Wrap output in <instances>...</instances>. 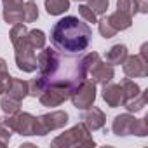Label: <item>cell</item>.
<instances>
[{"mask_svg":"<svg viewBox=\"0 0 148 148\" xmlns=\"http://www.w3.org/2000/svg\"><path fill=\"white\" fill-rule=\"evenodd\" d=\"M70 99H71L73 106L77 110H86V108L92 106L94 101H96V84L92 80L86 79L80 86H77L71 91Z\"/></svg>","mask_w":148,"mask_h":148,"instance_id":"9c48e42d","label":"cell"},{"mask_svg":"<svg viewBox=\"0 0 148 148\" xmlns=\"http://www.w3.org/2000/svg\"><path fill=\"white\" fill-rule=\"evenodd\" d=\"M92 32L89 25L75 16H66L59 19L51 30V42L54 49L66 54H80L91 44Z\"/></svg>","mask_w":148,"mask_h":148,"instance_id":"7a4b0ae2","label":"cell"},{"mask_svg":"<svg viewBox=\"0 0 148 148\" xmlns=\"http://www.w3.org/2000/svg\"><path fill=\"white\" fill-rule=\"evenodd\" d=\"M5 94L18 99V101H23V98L28 96V82L11 77L9 82H7V87H5Z\"/></svg>","mask_w":148,"mask_h":148,"instance_id":"5bb4252c","label":"cell"},{"mask_svg":"<svg viewBox=\"0 0 148 148\" xmlns=\"http://www.w3.org/2000/svg\"><path fill=\"white\" fill-rule=\"evenodd\" d=\"M127 56H129V54H127V47H125L124 44H117V45H113V47L105 54V59H106L108 64L113 66V64H122Z\"/></svg>","mask_w":148,"mask_h":148,"instance_id":"e0dca14e","label":"cell"},{"mask_svg":"<svg viewBox=\"0 0 148 148\" xmlns=\"http://www.w3.org/2000/svg\"><path fill=\"white\" fill-rule=\"evenodd\" d=\"M79 14H80V18H84L87 23H98L96 14H94V11H92L89 5H80V7H79Z\"/></svg>","mask_w":148,"mask_h":148,"instance_id":"83f0119b","label":"cell"},{"mask_svg":"<svg viewBox=\"0 0 148 148\" xmlns=\"http://www.w3.org/2000/svg\"><path fill=\"white\" fill-rule=\"evenodd\" d=\"M70 94H71V89L68 87H63V86H47L44 89V92L38 96L42 106H47V108H54V106H59L61 103H64L66 99H70Z\"/></svg>","mask_w":148,"mask_h":148,"instance_id":"30bf717a","label":"cell"},{"mask_svg":"<svg viewBox=\"0 0 148 148\" xmlns=\"http://www.w3.org/2000/svg\"><path fill=\"white\" fill-rule=\"evenodd\" d=\"M112 131L115 136H131V134H136V136H148V115L143 117V119H134L132 115L129 113H122V115H117L113 119V124H112Z\"/></svg>","mask_w":148,"mask_h":148,"instance_id":"5b68a950","label":"cell"},{"mask_svg":"<svg viewBox=\"0 0 148 148\" xmlns=\"http://www.w3.org/2000/svg\"><path fill=\"white\" fill-rule=\"evenodd\" d=\"M44 89H45V84L37 77V79H33V80H30L28 82V96H33V98H38L42 92H44Z\"/></svg>","mask_w":148,"mask_h":148,"instance_id":"d4e9b609","label":"cell"},{"mask_svg":"<svg viewBox=\"0 0 148 148\" xmlns=\"http://www.w3.org/2000/svg\"><path fill=\"white\" fill-rule=\"evenodd\" d=\"M4 19H5L7 25H18V23H23V7L4 9Z\"/></svg>","mask_w":148,"mask_h":148,"instance_id":"ffe728a7","label":"cell"},{"mask_svg":"<svg viewBox=\"0 0 148 148\" xmlns=\"http://www.w3.org/2000/svg\"><path fill=\"white\" fill-rule=\"evenodd\" d=\"M106 21L110 23V26L115 30V32H122V30H127L131 25H132V16L122 12V11H115L113 14H110L106 18Z\"/></svg>","mask_w":148,"mask_h":148,"instance_id":"2e32d148","label":"cell"},{"mask_svg":"<svg viewBox=\"0 0 148 148\" xmlns=\"http://www.w3.org/2000/svg\"><path fill=\"white\" fill-rule=\"evenodd\" d=\"M108 4L110 0H89V7L94 11V14H105L106 9H108Z\"/></svg>","mask_w":148,"mask_h":148,"instance_id":"484cf974","label":"cell"},{"mask_svg":"<svg viewBox=\"0 0 148 148\" xmlns=\"http://www.w3.org/2000/svg\"><path fill=\"white\" fill-rule=\"evenodd\" d=\"M68 122V113L56 110L40 117H35V127H33V136H45L54 129H61L64 127Z\"/></svg>","mask_w":148,"mask_h":148,"instance_id":"52a82bcc","label":"cell"},{"mask_svg":"<svg viewBox=\"0 0 148 148\" xmlns=\"http://www.w3.org/2000/svg\"><path fill=\"white\" fill-rule=\"evenodd\" d=\"M51 145L54 148H70V146H94L96 143L91 136L89 127L84 122H80L71 129L64 131L63 134H59Z\"/></svg>","mask_w":148,"mask_h":148,"instance_id":"277c9868","label":"cell"},{"mask_svg":"<svg viewBox=\"0 0 148 148\" xmlns=\"http://www.w3.org/2000/svg\"><path fill=\"white\" fill-rule=\"evenodd\" d=\"M11 42L16 49V64L19 70L32 73L37 70V54L28 42V30L23 23H18L11 30Z\"/></svg>","mask_w":148,"mask_h":148,"instance_id":"3957f363","label":"cell"},{"mask_svg":"<svg viewBox=\"0 0 148 148\" xmlns=\"http://www.w3.org/2000/svg\"><path fill=\"white\" fill-rule=\"evenodd\" d=\"M138 5H139V12H143V14L148 12V2L146 0H138Z\"/></svg>","mask_w":148,"mask_h":148,"instance_id":"1f68e13d","label":"cell"},{"mask_svg":"<svg viewBox=\"0 0 148 148\" xmlns=\"http://www.w3.org/2000/svg\"><path fill=\"white\" fill-rule=\"evenodd\" d=\"M38 18V7L33 0H26L23 4V21L25 23H33Z\"/></svg>","mask_w":148,"mask_h":148,"instance_id":"d6986e66","label":"cell"},{"mask_svg":"<svg viewBox=\"0 0 148 148\" xmlns=\"http://www.w3.org/2000/svg\"><path fill=\"white\" fill-rule=\"evenodd\" d=\"M122 64H124V73L131 79L148 75V61H145L139 54L138 56H127Z\"/></svg>","mask_w":148,"mask_h":148,"instance_id":"7c38bea8","label":"cell"},{"mask_svg":"<svg viewBox=\"0 0 148 148\" xmlns=\"http://www.w3.org/2000/svg\"><path fill=\"white\" fill-rule=\"evenodd\" d=\"M0 122L5 124L11 131L21 134V136H33V127H35V117L26 113V112H16L9 113L7 117H2Z\"/></svg>","mask_w":148,"mask_h":148,"instance_id":"ba28073f","label":"cell"},{"mask_svg":"<svg viewBox=\"0 0 148 148\" xmlns=\"http://www.w3.org/2000/svg\"><path fill=\"white\" fill-rule=\"evenodd\" d=\"M9 79H11V75H9V70H7V63L4 58H0V94L5 92Z\"/></svg>","mask_w":148,"mask_h":148,"instance_id":"cb8c5ba5","label":"cell"},{"mask_svg":"<svg viewBox=\"0 0 148 148\" xmlns=\"http://www.w3.org/2000/svg\"><path fill=\"white\" fill-rule=\"evenodd\" d=\"M4 2V9H11V7H23V0H2Z\"/></svg>","mask_w":148,"mask_h":148,"instance_id":"f546056e","label":"cell"},{"mask_svg":"<svg viewBox=\"0 0 148 148\" xmlns=\"http://www.w3.org/2000/svg\"><path fill=\"white\" fill-rule=\"evenodd\" d=\"M11 134H12V131H11L5 124L0 122V146H7V145H9Z\"/></svg>","mask_w":148,"mask_h":148,"instance_id":"f1b7e54d","label":"cell"},{"mask_svg":"<svg viewBox=\"0 0 148 148\" xmlns=\"http://www.w3.org/2000/svg\"><path fill=\"white\" fill-rule=\"evenodd\" d=\"M103 99L110 108H117L122 103V87L108 82L106 86H103Z\"/></svg>","mask_w":148,"mask_h":148,"instance_id":"9a60e30c","label":"cell"},{"mask_svg":"<svg viewBox=\"0 0 148 148\" xmlns=\"http://www.w3.org/2000/svg\"><path fill=\"white\" fill-rule=\"evenodd\" d=\"M70 9V0H45V11L51 16H59Z\"/></svg>","mask_w":148,"mask_h":148,"instance_id":"ac0fdd59","label":"cell"},{"mask_svg":"<svg viewBox=\"0 0 148 148\" xmlns=\"http://www.w3.org/2000/svg\"><path fill=\"white\" fill-rule=\"evenodd\" d=\"M122 105L125 106L127 112H141L148 101V91H141L139 86L131 80V79H125L122 84Z\"/></svg>","mask_w":148,"mask_h":148,"instance_id":"8992f818","label":"cell"},{"mask_svg":"<svg viewBox=\"0 0 148 148\" xmlns=\"http://www.w3.org/2000/svg\"><path fill=\"white\" fill-rule=\"evenodd\" d=\"M0 106H2V110H4V113H16V112H19V106H21V101H18V99H14V98H11V96H4L2 98V101H0Z\"/></svg>","mask_w":148,"mask_h":148,"instance_id":"603a6c76","label":"cell"},{"mask_svg":"<svg viewBox=\"0 0 148 148\" xmlns=\"http://www.w3.org/2000/svg\"><path fill=\"white\" fill-rule=\"evenodd\" d=\"M82 122L89 127V131H98V129H103L105 127L106 117H105V113L98 106H89L82 113Z\"/></svg>","mask_w":148,"mask_h":148,"instance_id":"4fadbf2b","label":"cell"},{"mask_svg":"<svg viewBox=\"0 0 148 148\" xmlns=\"http://www.w3.org/2000/svg\"><path fill=\"white\" fill-rule=\"evenodd\" d=\"M139 56H141L145 61H148V44H146V42L141 45V49H139Z\"/></svg>","mask_w":148,"mask_h":148,"instance_id":"4dcf8cb0","label":"cell"},{"mask_svg":"<svg viewBox=\"0 0 148 148\" xmlns=\"http://www.w3.org/2000/svg\"><path fill=\"white\" fill-rule=\"evenodd\" d=\"M28 42L35 51L42 49V47H45V33L42 30H30L28 32Z\"/></svg>","mask_w":148,"mask_h":148,"instance_id":"44dd1931","label":"cell"},{"mask_svg":"<svg viewBox=\"0 0 148 148\" xmlns=\"http://www.w3.org/2000/svg\"><path fill=\"white\" fill-rule=\"evenodd\" d=\"M77 2H84V0H77Z\"/></svg>","mask_w":148,"mask_h":148,"instance_id":"d6a6232c","label":"cell"},{"mask_svg":"<svg viewBox=\"0 0 148 148\" xmlns=\"http://www.w3.org/2000/svg\"><path fill=\"white\" fill-rule=\"evenodd\" d=\"M87 75H91V80H92L94 84L106 86L108 82H112V79H113V75H115V71H113V66H112V64H108L106 61L103 63V61L98 59V61L89 68Z\"/></svg>","mask_w":148,"mask_h":148,"instance_id":"8fae6325","label":"cell"},{"mask_svg":"<svg viewBox=\"0 0 148 148\" xmlns=\"http://www.w3.org/2000/svg\"><path fill=\"white\" fill-rule=\"evenodd\" d=\"M38 79L47 86H63L75 89L87 79L84 56H70L58 49L42 47L37 56Z\"/></svg>","mask_w":148,"mask_h":148,"instance_id":"6da1fadb","label":"cell"},{"mask_svg":"<svg viewBox=\"0 0 148 148\" xmlns=\"http://www.w3.org/2000/svg\"><path fill=\"white\" fill-rule=\"evenodd\" d=\"M98 26H99V33H101L105 38H112V37L117 35V32L110 26V23L106 21V18H103L101 21H98Z\"/></svg>","mask_w":148,"mask_h":148,"instance_id":"4316f807","label":"cell"},{"mask_svg":"<svg viewBox=\"0 0 148 148\" xmlns=\"http://www.w3.org/2000/svg\"><path fill=\"white\" fill-rule=\"evenodd\" d=\"M117 9L129 16H134L136 12H139L138 0H117Z\"/></svg>","mask_w":148,"mask_h":148,"instance_id":"7402d4cb","label":"cell"}]
</instances>
